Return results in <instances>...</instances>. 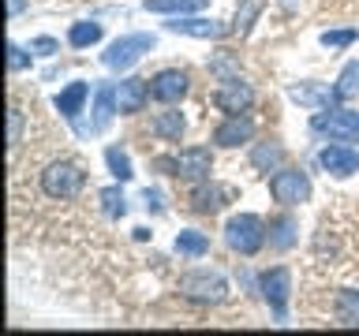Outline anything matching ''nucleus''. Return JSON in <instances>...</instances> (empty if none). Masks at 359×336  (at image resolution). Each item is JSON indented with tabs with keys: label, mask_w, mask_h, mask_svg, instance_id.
<instances>
[{
	"label": "nucleus",
	"mask_w": 359,
	"mask_h": 336,
	"mask_svg": "<svg viewBox=\"0 0 359 336\" xmlns=\"http://www.w3.org/2000/svg\"><path fill=\"white\" fill-rule=\"evenodd\" d=\"M22 8H27V0H8V15H11V19L22 15Z\"/></svg>",
	"instance_id": "34"
},
{
	"label": "nucleus",
	"mask_w": 359,
	"mask_h": 336,
	"mask_svg": "<svg viewBox=\"0 0 359 336\" xmlns=\"http://www.w3.org/2000/svg\"><path fill=\"white\" fill-rule=\"evenodd\" d=\"M168 30L172 34H184V38H198V41H217L229 34V27L224 22H213V19H184L176 15L172 22H168Z\"/></svg>",
	"instance_id": "14"
},
{
	"label": "nucleus",
	"mask_w": 359,
	"mask_h": 336,
	"mask_svg": "<svg viewBox=\"0 0 359 336\" xmlns=\"http://www.w3.org/2000/svg\"><path fill=\"white\" fill-rule=\"evenodd\" d=\"M296 243V220L288 217H277V220H269V246L273 251H288V246Z\"/></svg>",
	"instance_id": "24"
},
{
	"label": "nucleus",
	"mask_w": 359,
	"mask_h": 336,
	"mask_svg": "<svg viewBox=\"0 0 359 336\" xmlns=\"http://www.w3.org/2000/svg\"><path fill=\"white\" fill-rule=\"evenodd\" d=\"M184 127H187V120H184V112H176V108H165V112H157V116L150 120V131L161 142H180Z\"/></svg>",
	"instance_id": "18"
},
{
	"label": "nucleus",
	"mask_w": 359,
	"mask_h": 336,
	"mask_svg": "<svg viewBox=\"0 0 359 336\" xmlns=\"http://www.w3.org/2000/svg\"><path fill=\"white\" fill-rule=\"evenodd\" d=\"M213 105H217L224 116H243V112L255 105V90L247 86L240 75H236V78H224V83L213 90Z\"/></svg>",
	"instance_id": "9"
},
{
	"label": "nucleus",
	"mask_w": 359,
	"mask_h": 336,
	"mask_svg": "<svg viewBox=\"0 0 359 336\" xmlns=\"http://www.w3.org/2000/svg\"><path fill=\"white\" fill-rule=\"evenodd\" d=\"M224 243H229L236 254H243V258L258 254L266 246L262 217H255V213H236V217H229V224H224Z\"/></svg>",
	"instance_id": "2"
},
{
	"label": "nucleus",
	"mask_w": 359,
	"mask_h": 336,
	"mask_svg": "<svg viewBox=\"0 0 359 336\" xmlns=\"http://www.w3.org/2000/svg\"><path fill=\"white\" fill-rule=\"evenodd\" d=\"M19 139H22V112L11 105L8 108V150H15Z\"/></svg>",
	"instance_id": "31"
},
{
	"label": "nucleus",
	"mask_w": 359,
	"mask_h": 336,
	"mask_svg": "<svg viewBox=\"0 0 359 336\" xmlns=\"http://www.w3.org/2000/svg\"><path fill=\"white\" fill-rule=\"evenodd\" d=\"M172 251L180 258H202V254H210V239L202 232H195V228H184L172 239Z\"/></svg>",
	"instance_id": "22"
},
{
	"label": "nucleus",
	"mask_w": 359,
	"mask_h": 336,
	"mask_svg": "<svg viewBox=\"0 0 359 336\" xmlns=\"http://www.w3.org/2000/svg\"><path fill=\"white\" fill-rule=\"evenodd\" d=\"M30 52L53 56V52H60V45H56V38H34V41H30Z\"/></svg>",
	"instance_id": "33"
},
{
	"label": "nucleus",
	"mask_w": 359,
	"mask_h": 336,
	"mask_svg": "<svg viewBox=\"0 0 359 336\" xmlns=\"http://www.w3.org/2000/svg\"><path fill=\"white\" fill-rule=\"evenodd\" d=\"M318 41L325 45V49H348V45L355 41V30L352 27H348V30H325Z\"/></svg>",
	"instance_id": "29"
},
{
	"label": "nucleus",
	"mask_w": 359,
	"mask_h": 336,
	"mask_svg": "<svg viewBox=\"0 0 359 336\" xmlns=\"http://www.w3.org/2000/svg\"><path fill=\"white\" fill-rule=\"evenodd\" d=\"M83 183H86V172L75 161H53V164H45V172H41V190L49 198H60V202L75 198L79 190H83Z\"/></svg>",
	"instance_id": "4"
},
{
	"label": "nucleus",
	"mask_w": 359,
	"mask_h": 336,
	"mask_svg": "<svg viewBox=\"0 0 359 336\" xmlns=\"http://www.w3.org/2000/svg\"><path fill=\"white\" fill-rule=\"evenodd\" d=\"M355 94H359V60L344 64V71L337 75V83H333V97L337 101H348V97H355Z\"/></svg>",
	"instance_id": "26"
},
{
	"label": "nucleus",
	"mask_w": 359,
	"mask_h": 336,
	"mask_svg": "<svg viewBox=\"0 0 359 336\" xmlns=\"http://www.w3.org/2000/svg\"><path fill=\"white\" fill-rule=\"evenodd\" d=\"M269 195H273V202H280V206H299V202L311 198V179L303 168H277V172L269 176Z\"/></svg>",
	"instance_id": "7"
},
{
	"label": "nucleus",
	"mask_w": 359,
	"mask_h": 336,
	"mask_svg": "<svg viewBox=\"0 0 359 336\" xmlns=\"http://www.w3.org/2000/svg\"><path fill=\"white\" fill-rule=\"evenodd\" d=\"M210 0H142V8L154 11V15H195Z\"/></svg>",
	"instance_id": "21"
},
{
	"label": "nucleus",
	"mask_w": 359,
	"mask_h": 336,
	"mask_svg": "<svg viewBox=\"0 0 359 336\" xmlns=\"http://www.w3.org/2000/svg\"><path fill=\"white\" fill-rule=\"evenodd\" d=\"M251 164L258 168V172H277V168H285V146L280 142H258L251 150Z\"/></svg>",
	"instance_id": "19"
},
{
	"label": "nucleus",
	"mask_w": 359,
	"mask_h": 336,
	"mask_svg": "<svg viewBox=\"0 0 359 336\" xmlns=\"http://www.w3.org/2000/svg\"><path fill=\"white\" fill-rule=\"evenodd\" d=\"M116 112H120V105H116V86H109V83L97 86V94H94V123H90V127H94V131H105Z\"/></svg>",
	"instance_id": "17"
},
{
	"label": "nucleus",
	"mask_w": 359,
	"mask_h": 336,
	"mask_svg": "<svg viewBox=\"0 0 359 336\" xmlns=\"http://www.w3.org/2000/svg\"><path fill=\"white\" fill-rule=\"evenodd\" d=\"M187 90H191V78L180 67H165V71H157L150 78V97L161 101V105H180Z\"/></svg>",
	"instance_id": "10"
},
{
	"label": "nucleus",
	"mask_w": 359,
	"mask_h": 336,
	"mask_svg": "<svg viewBox=\"0 0 359 336\" xmlns=\"http://www.w3.org/2000/svg\"><path fill=\"white\" fill-rule=\"evenodd\" d=\"M157 168H165L168 176H180V179H191V183H202L210 179V168H213V153L206 146H187L180 150L176 157H161Z\"/></svg>",
	"instance_id": "3"
},
{
	"label": "nucleus",
	"mask_w": 359,
	"mask_h": 336,
	"mask_svg": "<svg viewBox=\"0 0 359 336\" xmlns=\"http://www.w3.org/2000/svg\"><path fill=\"white\" fill-rule=\"evenodd\" d=\"M86 97H90V86L86 83H67L60 94L53 97V105H56V112H60L64 120H79V112H83V105H86Z\"/></svg>",
	"instance_id": "15"
},
{
	"label": "nucleus",
	"mask_w": 359,
	"mask_h": 336,
	"mask_svg": "<svg viewBox=\"0 0 359 336\" xmlns=\"http://www.w3.org/2000/svg\"><path fill=\"white\" fill-rule=\"evenodd\" d=\"M337 321L348 329H359V288H344L337 295Z\"/></svg>",
	"instance_id": "23"
},
{
	"label": "nucleus",
	"mask_w": 359,
	"mask_h": 336,
	"mask_svg": "<svg viewBox=\"0 0 359 336\" xmlns=\"http://www.w3.org/2000/svg\"><path fill=\"white\" fill-rule=\"evenodd\" d=\"M97 198H101V209H105V217H109V220H120L123 213H128V198H123V190H120V187H105Z\"/></svg>",
	"instance_id": "28"
},
{
	"label": "nucleus",
	"mask_w": 359,
	"mask_h": 336,
	"mask_svg": "<svg viewBox=\"0 0 359 336\" xmlns=\"http://www.w3.org/2000/svg\"><path fill=\"white\" fill-rule=\"evenodd\" d=\"M255 139V120L247 116H229L224 123H217L213 127V142L224 146V150H232V146H243V142H251Z\"/></svg>",
	"instance_id": "13"
},
{
	"label": "nucleus",
	"mask_w": 359,
	"mask_h": 336,
	"mask_svg": "<svg viewBox=\"0 0 359 336\" xmlns=\"http://www.w3.org/2000/svg\"><path fill=\"white\" fill-rule=\"evenodd\" d=\"M258 288H262V299L269 302L273 318H277V321H285L288 299H292V273H288L285 265H273V269H266V273L258 276Z\"/></svg>",
	"instance_id": "8"
},
{
	"label": "nucleus",
	"mask_w": 359,
	"mask_h": 336,
	"mask_svg": "<svg viewBox=\"0 0 359 336\" xmlns=\"http://www.w3.org/2000/svg\"><path fill=\"white\" fill-rule=\"evenodd\" d=\"M288 97H292V101H299V105H307V108H333V105H337L333 86H330V90H322L318 83H299V86H292V90H288Z\"/></svg>",
	"instance_id": "16"
},
{
	"label": "nucleus",
	"mask_w": 359,
	"mask_h": 336,
	"mask_svg": "<svg viewBox=\"0 0 359 336\" xmlns=\"http://www.w3.org/2000/svg\"><path fill=\"white\" fill-rule=\"evenodd\" d=\"M258 11H262V4H255V0H247V4L240 8V11H236V34H247V30H251V22L258 19Z\"/></svg>",
	"instance_id": "30"
},
{
	"label": "nucleus",
	"mask_w": 359,
	"mask_h": 336,
	"mask_svg": "<svg viewBox=\"0 0 359 336\" xmlns=\"http://www.w3.org/2000/svg\"><path fill=\"white\" fill-rule=\"evenodd\" d=\"M180 295L187 302H198V307H221L229 299V280L221 273H210V269H195V273L180 276Z\"/></svg>",
	"instance_id": "1"
},
{
	"label": "nucleus",
	"mask_w": 359,
	"mask_h": 336,
	"mask_svg": "<svg viewBox=\"0 0 359 336\" xmlns=\"http://www.w3.org/2000/svg\"><path fill=\"white\" fill-rule=\"evenodd\" d=\"M22 67H30V56L22 52L15 41H8V71L15 75V71H22Z\"/></svg>",
	"instance_id": "32"
},
{
	"label": "nucleus",
	"mask_w": 359,
	"mask_h": 336,
	"mask_svg": "<svg viewBox=\"0 0 359 336\" xmlns=\"http://www.w3.org/2000/svg\"><path fill=\"white\" fill-rule=\"evenodd\" d=\"M318 164H322L330 176L344 179V176L359 172V150H355V146H348V142H337V139H333L330 146H322Z\"/></svg>",
	"instance_id": "11"
},
{
	"label": "nucleus",
	"mask_w": 359,
	"mask_h": 336,
	"mask_svg": "<svg viewBox=\"0 0 359 336\" xmlns=\"http://www.w3.org/2000/svg\"><path fill=\"white\" fill-rule=\"evenodd\" d=\"M311 131L314 134H330L337 142H359V112L352 108H325L311 116Z\"/></svg>",
	"instance_id": "6"
},
{
	"label": "nucleus",
	"mask_w": 359,
	"mask_h": 336,
	"mask_svg": "<svg viewBox=\"0 0 359 336\" xmlns=\"http://www.w3.org/2000/svg\"><path fill=\"white\" fill-rule=\"evenodd\" d=\"M224 198H229V190L217 187V183H210V179H202V183L191 190V202H195L198 213H217L224 206Z\"/></svg>",
	"instance_id": "20"
},
{
	"label": "nucleus",
	"mask_w": 359,
	"mask_h": 336,
	"mask_svg": "<svg viewBox=\"0 0 359 336\" xmlns=\"http://www.w3.org/2000/svg\"><path fill=\"white\" fill-rule=\"evenodd\" d=\"M101 22H72V30H67V45L72 49H90V45L101 41Z\"/></svg>",
	"instance_id": "25"
},
{
	"label": "nucleus",
	"mask_w": 359,
	"mask_h": 336,
	"mask_svg": "<svg viewBox=\"0 0 359 336\" xmlns=\"http://www.w3.org/2000/svg\"><path fill=\"white\" fill-rule=\"evenodd\" d=\"M146 101H150V83L146 78H120L116 86V105H120V116H135V112L146 108Z\"/></svg>",
	"instance_id": "12"
},
{
	"label": "nucleus",
	"mask_w": 359,
	"mask_h": 336,
	"mask_svg": "<svg viewBox=\"0 0 359 336\" xmlns=\"http://www.w3.org/2000/svg\"><path fill=\"white\" fill-rule=\"evenodd\" d=\"M154 45H157L154 34H123V38H116L105 52H101V64L112 67V71H128V67L139 64Z\"/></svg>",
	"instance_id": "5"
},
{
	"label": "nucleus",
	"mask_w": 359,
	"mask_h": 336,
	"mask_svg": "<svg viewBox=\"0 0 359 336\" xmlns=\"http://www.w3.org/2000/svg\"><path fill=\"white\" fill-rule=\"evenodd\" d=\"M105 164H109V172L120 179V183H128V179L135 176V168H131V157L120 150V146H109L105 150Z\"/></svg>",
	"instance_id": "27"
}]
</instances>
